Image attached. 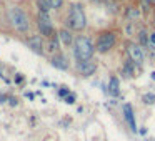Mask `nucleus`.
<instances>
[{
    "label": "nucleus",
    "mask_w": 155,
    "mask_h": 141,
    "mask_svg": "<svg viewBox=\"0 0 155 141\" xmlns=\"http://www.w3.org/2000/svg\"><path fill=\"white\" fill-rule=\"evenodd\" d=\"M95 53V47L92 43V40L88 37H80L75 38V45H74V55L78 60V63H84V61H90L92 57Z\"/></svg>",
    "instance_id": "obj_1"
},
{
    "label": "nucleus",
    "mask_w": 155,
    "mask_h": 141,
    "mask_svg": "<svg viewBox=\"0 0 155 141\" xmlns=\"http://www.w3.org/2000/svg\"><path fill=\"white\" fill-rule=\"evenodd\" d=\"M7 17H8V22H10V25H12V27H14L17 32H20V33H25V32L28 30V17H27V14H25L22 8L12 7L10 10H8Z\"/></svg>",
    "instance_id": "obj_2"
},
{
    "label": "nucleus",
    "mask_w": 155,
    "mask_h": 141,
    "mask_svg": "<svg viewBox=\"0 0 155 141\" xmlns=\"http://www.w3.org/2000/svg\"><path fill=\"white\" fill-rule=\"evenodd\" d=\"M67 24L72 30H84L87 27V18H85V14L82 10L80 5H72L70 10H68V17H67Z\"/></svg>",
    "instance_id": "obj_3"
},
{
    "label": "nucleus",
    "mask_w": 155,
    "mask_h": 141,
    "mask_svg": "<svg viewBox=\"0 0 155 141\" xmlns=\"http://www.w3.org/2000/svg\"><path fill=\"white\" fill-rule=\"evenodd\" d=\"M115 42H117V35L115 32H104V33L98 35L97 45H95V50H98L100 53H107L114 48Z\"/></svg>",
    "instance_id": "obj_4"
},
{
    "label": "nucleus",
    "mask_w": 155,
    "mask_h": 141,
    "mask_svg": "<svg viewBox=\"0 0 155 141\" xmlns=\"http://www.w3.org/2000/svg\"><path fill=\"white\" fill-rule=\"evenodd\" d=\"M37 22H38V30L42 32V35L50 38L52 33H54V25H52V20H50V17H48V14L38 12Z\"/></svg>",
    "instance_id": "obj_5"
},
{
    "label": "nucleus",
    "mask_w": 155,
    "mask_h": 141,
    "mask_svg": "<svg viewBox=\"0 0 155 141\" xmlns=\"http://www.w3.org/2000/svg\"><path fill=\"white\" fill-rule=\"evenodd\" d=\"M127 53H128L130 60L134 61L135 65H142V63H143V48H142V45L127 43Z\"/></svg>",
    "instance_id": "obj_6"
},
{
    "label": "nucleus",
    "mask_w": 155,
    "mask_h": 141,
    "mask_svg": "<svg viewBox=\"0 0 155 141\" xmlns=\"http://www.w3.org/2000/svg\"><path fill=\"white\" fill-rule=\"evenodd\" d=\"M124 114H125V120L128 123V128H130L132 133H137V124H135V116H134V110L128 103L124 105Z\"/></svg>",
    "instance_id": "obj_7"
},
{
    "label": "nucleus",
    "mask_w": 155,
    "mask_h": 141,
    "mask_svg": "<svg viewBox=\"0 0 155 141\" xmlns=\"http://www.w3.org/2000/svg\"><path fill=\"white\" fill-rule=\"evenodd\" d=\"M50 63H52V67L57 68V70H64V71L68 70V61H67V58H65L62 53L54 55V57L50 58Z\"/></svg>",
    "instance_id": "obj_8"
},
{
    "label": "nucleus",
    "mask_w": 155,
    "mask_h": 141,
    "mask_svg": "<svg viewBox=\"0 0 155 141\" xmlns=\"http://www.w3.org/2000/svg\"><path fill=\"white\" fill-rule=\"evenodd\" d=\"M27 45L32 52H35L37 55H44V45H42V38L40 37H30L27 40Z\"/></svg>",
    "instance_id": "obj_9"
},
{
    "label": "nucleus",
    "mask_w": 155,
    "mask_h": 141,
    "mask_svg": "<svg viewBox=\"0 0 155 141\" xmlns=\"http://www.w3.org/2000/svg\"><path fill=\"white\" fill-rule=\"evenodd\" d=\"M78 71H80L84 77H90L97 71V63L95 61H84V63H78Z\"/></svg>",
    "instance_id": "obj_10"
},
{
    "label": "nucleus",
    "mask_w": 155,
    "mask_h": 141,
    "mask_svg": "<svg viewBox=\"0 0 155 141\" xmlns=\"http://www.w3.org/2000/svg\"><path fill=\"white\" fill-rule=\"evenodd\" d=\"M58 40H60L65 47H68V45H72V42H74V37H72L70 30H60L58 32Z\"/></svg>",
    "instance_id": "obj_11"
},
{
    "label": "nucleus",
    "mask_w": 155,
    "mask_h": 141,
    "mask_svg": "<svg viewBox=\"0 0 155 141\" xmlns=\"http://www.w3.org/2000/svg\"><path fill=\"white\" fill-rule=\"evenodd\" d=\"M118 86H120V81H118L117 77H112L110 78V83H108V93L112 95V96H118Z\"/></svg>",
    "instance_id": "obj_12"
},
{
    "label": "nucleus",
    "mask_w": 155,
    "mask_h": 141,
    "mask_svg": "<svg viewBox=\"0 0 155 141\" xmlns=\"http://www.w3.org/2000/svg\"><path fill=\"white\" fill-rule=\"evenodd\" d=\"M60 48V43H58V35H52L50 40H48V50L50 52H57Z\"/></svg>",
    "instance_id": "obj_13"
},
{
    "label": "nucleus",
    "mask_w": 155,
    "mask_h": 141,
    "mask_svg": "<svg viewBox=\"0 0 155 141\" xmlns=\"http://www.w3.org/2000/svg\"><path fill=\"white\" fill-rule=\"evenodd\" d=\"M142 101L145 105H153L155 103V93H143L142 95Z\"/></svg>",
    "instance_id": "obj_14"
},
{
    "label": "nucleus",
    "mask_w": 155,
    "mask_h": 141,
    "mask_svg": "<svg viewBox=\"0 0 155 141\" xmlns=\"http://www.w3.org/2000/svg\"><path fill=\"white\" fill-rule=\"evenodd\" d=\"M124 71H125V73H128V75H130V77H134V61H125V65H124ZM128 75H127V77H128Z\"/></svg>",
    "instance_id": "obj_15"
},
{
    "label": "nucleus",
    "mask_w": 155,
    "mask_h": 141,
    "mask_svg": "<svg viewBox=\"0 0 155 141\" xmlns=\"http://www.w3.org/2000/svg\"><path fill=\"white\" fill-rule=\"evenodd\" d=\"M38 8H40V12H44V14H48V10H50V5H48L45 0H38Z\"/></svg>",
    "instance_id": "obj_16"
},
{
    "label": "nucleus",
    "mask_w": 155,
    "mask_h": 141,
    "mask_svg": "<svg viewBox=\"0 0 155 141\" xmlns=\"http://www.w3.org/2000/svg\"><path fill=\"white\" fill-rule=\"evenodd\" d=\"M48 5H50V8H60L62 7V2L64 0H45Z\"/></svg>",
    "instance_id": "obj_17"
},
{
    "label": "nucleus",
    "mask_w": 155,
    "mask_h": 141,
    "mask_svg": "<svg viewBox=\"0 0 155 141\" xmlns=\"http://www.w3.org/2000/svg\"><path fill=\"white\" fill-rule=\"evenodd\" d=\"M68 95H70V91L67 90V86H62V88H58V96L65 98V96H68Z\"/></svg>",
    "instance_id": "obj_18"
},
{
    "label": "nucleus",
    "mask_w": 155,
    "mask_h": 141,
    "mask_svg": "<svg viewBox=\"0 0 155 141\" xmlns=\"http://www.w3.org/2000/svg\"><path fill=\"white\" fill-rule=\"evenodd\" d=\"M138 40H140V43H142V45H145V43H147L148 37H147V33H145L143 30H142L140 33H138Z\"/></svg>",
    "instance_id": "obj_19"
},
{
    "label": "nucleus",
    "mask_w": 155,
    "mask_h": 141,
    "mask_svg": "<svg viewBox=\"0 0 155 141\" xmlns=\"http://www.w3.org/2000/svg\"><path fill=\"white\" fill-rule=\"evenodd\" d=\"M64 100H65V103H67V105H74V103H75V96H74L72 93L68 95V96H65Z\"/></svg>",
    "instance_id": "obj_20"
},
{
    "label": "nucleus",
    "mask_w": 155,
    "mask_h": 141,
    "mask_svg": "<svg viewBox=\"0 0 155 141\" xmlns=\"http://www.w3.org/2000/svg\"><path fill=\"white\" fill-rule=\"evenodd\" d=\"M7 103L8 105H10V106H17V105H18V100H17V98H14V96H8V100H7Z\"/></svg>",
    "instance_id": "obj_21"
},
{
    "label": "nucleus",
    "mask_w": 155,
    "mask_h": 141,
    "mask_svg": "<svg viewBox=\"0 0 155 141\" xmlns=\"http://www.w3.org/2000/svg\"><path fill=\"white\" fill-rule=\"evenodd\" d=\"M137 15H138V12H137V10H134V8H132L130 12H127V17H130V18H135Z\"/></svg>",
    "instance_id": "obj_22"
},
{
    "label": "nucleus",
    "mask_w": 155,
    "mask_h": 141,
    "mask_svg": "<svg viewBox=\"0 0 155 141\" xmlns=\"http://www.w3.org/2000/svg\"><path fill=\"white\" fill-rule=\"evenodd\" d=\"M7 100H8V96H7V95H0V105H2V103H5Z\"/></svg>",
    "instance_id": "obj_23"
},
{
    "label": "nucleus",
    "mask_w": 155,
    "mask_h": 141,
    "mask_svg": "<svg viewBox=\"0 0 155 141\" xmlns=\"http://www.w3.org/2000/svg\"><path fill=\"white\" fill-rule=\"evenodd\" d=\"M22 80H24V77H22V75H15V83H20Z\"/></svg>",
    "instance_id": "obj_24"
},
{
    "label": "nucleus",
    "mask_w": 155,
    "mask_h": 141,
    "mask_svg": "<svg viewBox=\"0 0 155 141\" xmlns=\"http://www.w3.org/2000/svg\"><path fill=\"white\" fill-rule=\"evenodd\" d=\"M25 96H27L28 100H34V98H35V95H34V93H25Z\"/></svg>",
    "instance_id": "obj_25"
},
{
    "label": "nucleus",
    "mask_w": 155,
    "mask_h": 141,
    "mask_svg": "<svg viewBox=\"0 0 155 141\" xmlns=\"http://www.w3.org/2000/svg\"><path fill=\"white\" fill-rule=\"evenodd\" d=\"M150 42H152V43H153V45H155V32H153V33H152V35H150Z\"/></svg>",
    "instance_id": "obj_26"
},
{
    "label": "nucleus",
    "mask_w": 155,
    "mask_h": 141,
    "mask_svg": "<svg viewBox=\"0 0 155 141\" xmlns=\"http://www.w3.org/2000/svg\"><path fill=\"white\" fill-rule=\"evenodd\" d=\"M138 133H140V134H147V130H145V128H142V130H138Z\"/></svg>",
    "instance_id": "obj_27"
},
{
    "label": "nucleus",
    "mask_w": 155,
    "mask_h": 141,
    "mask_svg": "<svg viewBox=\"0 0 155 141\" xmlns=\"http://www.w3.org/2000/svg\"><path fill=\"white\" fill-rule=\"evenodd\" d=\"M150 78H152V80H155V71H152V73H150Z\"/></svg>",
    "instance_id": "obj_28"
},
{
    "label": "nucleus",
    "mask_w": 155,
    "mask_h": 141,
    "mask_svg": "<svg viewBox=\"0 0 155 141\" xmlns=\"http://www.w3.org/2000/svg\"><path fill=\"white\" fill-rule=\"evenodd\" d=\"M148 2H152V4H155V0H148Z\"/></svg>",
    "instance_id": "obj_29"
}]
</instances>
